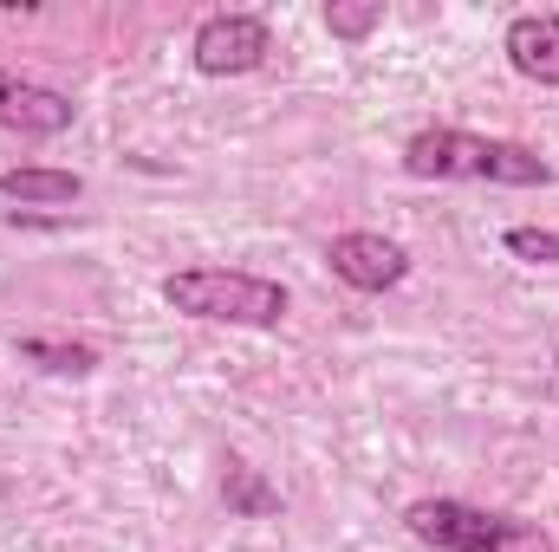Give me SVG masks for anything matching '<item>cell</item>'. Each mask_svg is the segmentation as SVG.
Wrapping results in <instances>:
<instances>
[{
  "label": "cell",
  "instance_id": "obj_1",
  "mask_svg": "<svg viewBox=\"0 0 559 552\" xmlns=\"http://www.w3.org/2000/svg\"><path fill=\"white\" fill-rule=\"evenodd\" d=\"M404 169L417 182H495V189H547L554 163L521 137H481L455 124H429L404 137Z\"/></svg>",
  "mask_w": 559,
  "mask_h": 552
},
{
  "label": "cell",
  "instance_id": "obj_2",
  "mask_svg": "<svg viewBox=\"0 0 559 552\" xmlns=\"http://www.w3.org/2000/svg\"><path fill=\"white\" fill-rule=\"evenodd\" d=\"M163 305L202 325H241V332H274L293 312V292L267 274L241 267H176L163 274Z\"/></svg>",
  "mask_w": 559,
  "mask_h": 552
},
{
  "label": "cell",
  "instance_id": "obj_3",
  "mask_svg": "<svg viewBox=\"0 0 559 552\" xmlns=\"http://www.w3.org/2000/svg\"><path fill=\"white\" fill-rule=\"evenodd\" d=\"M404 527H411V540H423L436 552H554V533L540 520L495 514V507H475V501H455V494L411 501Z\"/></svg>",
  "mask_w": 559,
  "mask_h": 552
},
{
  "label": "cell",
  "instance_id": "obj_4",
  "mask_svg": "<svg viewBox=\"0 0 559 552\" xmlns=\"http://www.w3.org/2000/svg\"><path fill=\"white\" fill-rule=\"evenodd\" d=\"M267 52H274V33L261 13H209L189 33V59L202 79H248L267 65Z\"/></svg>",
  "mask_w": 559,
  "mask_h": 552
},
{
  "label": "cell",
  "instance_id": "obj_5",
  "mask_svg": "<svg viewBox=\"0 0 559 552\" xmlns=\"http://www.w3.org/2000/svg\"><path fill=\"white\" fill-rule=\"evenodd\" d=\"M325 267L338 286H352V292H397L404 279H411V248L404 241H391V235H371V228H345V235H332L325 241Z\"/></svg>",
  "mask_w": 559,
  "mask_h": 552
},
{
  "label": "cell",
  "instance_id": "obj_6",
  "mask_svg": "<svg viewBox=\"0 0 559 552\" xmlns=\"http://www.w3.org/2000/svg\"><path fill=\"white\" fill-rule=\"evenodd\" d=\"M79 124V105L39 79H20V72H0V131L13 137H66Z\"/></svg>",
  "mask_w": 559,
  "mask_h": 552
},
{
  "label": "cell",
  "instance_id": "obj_7",
  "mask_svg": "<svg viewBox=\"0 0 559 552\" xmlns=\"http://www.w3.org/2000/svg\"><path fill=\"white\" fill-rule=\"evenodd\" d=\"M501 52L521 79L559 92V13H514L501 33Z\"/></svg>",
  "mask_w": 559,
  "mask_h": 552
},
{
  "label": "cell",
  "instance_id": "obj_8",
  "mask_svg": "<svg viewBox=\"0 0 559 552\" xmlns=\"http://www.w3.org/2000/svg\"><path fill=\"white\" fill-rule=\"evenodd\" d=\"M79 195H85V176L79 169H59V163L0 169V202H20V208H72Z\"/></svg>",
  "mask_w": 559,
  "mask_h": 552
},
{
  "label": "cell",
  "instance_id": "obj_9",
  "mask_svg": "<svg viewBox=\"0 0 559 552\" xmlns=\"http://www.w3.org/2000/svg\"><path fill=\"white\" fill-rule=\"evenodd\" d=\"M13 358L46 371V377H92L98 371V345H79V338H52V332H26L13 338Z\"/></svg>",
  "mask_w": 559,
  "mask_h": 552
},
{
  "label": "cell",
  "instance_id": "obj_10",
  "mask_svg": "<svg viewBox=\"0 0 559 552\" xmlns=\"http://www.w3.org/2000/svg\"><path fill=\"white\" fill-rule=\"evenodd\" d=\"M378 26H384V0H332V7H325V33L345 39V46L371 39Z\"/></svg>",
  "mask_w": 559,
  "mask_h": 552
},
{
  "label": "cell",
  "instance_id": "obj_11",
  "mask_svg": "<svg viewBox=\"0 0 559 552\" xmlns=\"http://www.w3.org/2000/svg\"><path fill=\"white\" fill-rule=\"evenodd\" d=\"M222 494H228V514H248V520H254V514H274V507H280V494L261 481V468H241V461L228 468Z\"/></svg>",
  "mask_w": 559,
  "mask_h": 552
},
{
  "label": "cell",
  "instance_id": "obj_12",
  "mask_svg": "<svg viewBox=\"0 0 559 552\" xmlns=\"http://www.w3.org/2000/svg\"><path fill=\"white\" fill-rule=\"evenodd\" d=\"M501 248L521 261V267H559V235L554 228H534V221H514L501 235Z\"/></svg>",
  "mask_w": 559,
  "mask_h": 552
},
{
  "label": "cell",
  "instance_id": "obj_13",
  "mask_svg": "<svg viewBox=\"0 0 559 552\" xmlns=\"http://www.w3.org/2000/svg\"><path fill=\"white\" fill-rule=\"evenodd\" d=\"M554 364H559V351H554Z\"/></svg>",
  "mask_w": 559,
  "mask_h": 552
}]
</instances>
